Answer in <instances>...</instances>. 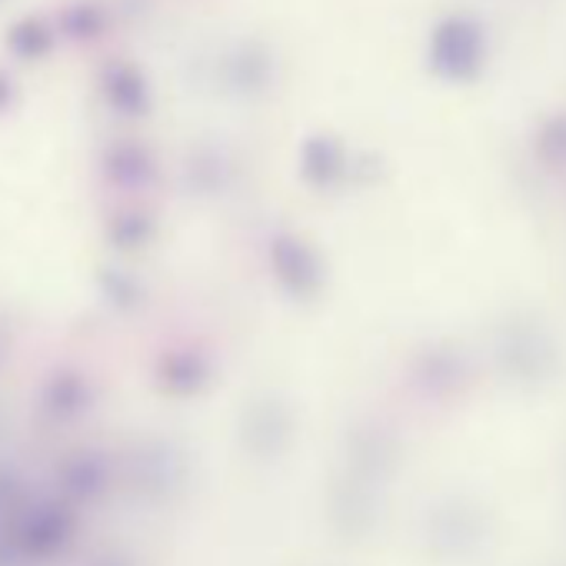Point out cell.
Listing matches in <instances>:
<instances>
[{
	"label": "cell",
	"mask_w": 566,
	"mask_h": 566,
	"mask_svg": "<svg viewBox=\"0 0 566 566\" xmlns=\"http://www.w3.org/2000/svg\"><path fill=\"white\" fill-rule=\"evenodd\" d=\"M54 28L44 18H21L18 24L8 28V51L21 61H41L54 51Z\"/></svg>",
	"instance_id": "6da1fadb"
},
{
	"label": "cell",
	"mask_w": 566,
	"mask_h": 566,
	"mask_svg": "<svg viewBox=\"0 0 566 566\" xmlns=\"http://www.w3.org/2000/svg\"><path fill=\"white\" fill-rule=\"evenodd\" d=\"M11 101H14V81L8 71H0V111H4Z\"/></svg>",
	"instance_id": "277c9868"
},
{
	"label": "cell",
	"mask_w": 566,
	"mask_h": 566,
	"mask_svg": "<svg viewBox=\"0 0 566 566\" xmlns=\"http://www.w3.org/2000/svg\"><path fill=\"white\" fill-rule=\"evenodd\" d=\"M104 91H107V97H111L114 104H120V107H134V104L140 101V81H137V74H134L130 67H120V64L107 67V74H104Z\"/></svg>",
	"instance_id": "3957f363"
},
{
	"label": "cell",
	"mask_w": 566,
	"mask_h": 566,
	"mask_svg": "<svg viewBox=\"0 0 566 566\" xmlns=\"http://www.w3.org/2000/svg\"><path fill=\"white\" fill-rule=\"evenodd\" d=\"M61 28L71 41H91L104 31V11L91 4V0H77V4L64 8Z\"/></svg>",
	"instance_id": "7a4b0ae2"
}]
</instances>
